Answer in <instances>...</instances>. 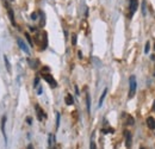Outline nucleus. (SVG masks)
<instances>
[{
	"label": "nucleus",
	"instance_id": "f257e3e1",
	"mask_svg": "<svg viewBox=\"0 0 155 149\" xmlns=\"http://www.w3.org/2000/svg\"><path fill=\"white\" fill-rule=\"evenodd\" d=\"M136 76L135 75H131L130 79H129V98H132L136 93Z\"/></svg>",
	"mask_w": 155,
	"mask_h": 149
},
{
	"label": "nucleus",
	"instance_id": "a878e982",
	"mask_svg": "<svg viewBox=\"0 0 155 149\" xmlns=\"http://www.w3.org/2000/svg\"><path fill=\"white\" fill-rule=\"evenodd\" d=\"M38 94H41L42 93V87H39V88H38V92H37Z\"/></svg>",
	"mask_w": 155,
	"mask_h": 149
},
{
	"label": "nucleus",
	"instance_id": "6e6552de",
	"mask_svg": "<svg viewBox=\"0 0 155 149\" xmlns=\"http://www.w3.org/2000/svg\"><path fill=\"white\" fill-rule=\"evenodd\" d=\"M147 125L149 126V129H155V119L153 117L147 118Z\"/></svg>",
	"mask_w": 155,
	"mask_h": 149
},
{
	"label": "nucleus",
	"instance_id": "f03ea898",
	"mask_svg": "<svg viewBox=\"0 0 155 149\" xmlns=\"http://www.w3.org/2000/svg\"><path fill=\"white\" fill-rule=\"evenodd\" d=\"M4 4H5V7H6V10H7V15H9V18H10V20H11V23H12V25H16V20H15V13H13V10H12V7L10 6V4L6 1V0H4Z\"/></svg>",
	"mask_w": 155,
	"mask_h": 149
},
{
	"label": "nucleus",
	"instance_id": "cd10ccee",
	"mask_svg": "<svg viewBox=\"0 0 155 149\" xmlns=\"http://www.w3.org/2000/svg\"><path fill=\"white\" fill-rule=\"evenodd\" d=\"M75 91H77V94H79V90H78V86H75Z\"/></svg>",
	"mask_w": 155,
	"mask_h": 149
},
{
	"label": "nucleus",
	"instance_id": "7ed1b4c3",
	"mask_svg": "<svg viewBox=\"0 0 155 149\" xmlns=\"http://www.w3.org/2000/svg\"><path fill=\"white\" fill-rule=\"evenodd\" d=\"M42 78L48 82L51 87H56L57 86V84H56V81H55V79H54L50 74H48V73H42Z\"/></svg>",
	"mask_w": 155,
	"mask_h": 149
},
{
	"label": "nucleus",
	"instance_id": "5701e85b",
	"mask_svg": "<svg viewBox=\"0 0 155 149\" xmlns=\"http://www.w3.org/2000/svg\"><path fill=\"white\" fill-rule=\"evenodd\" d=\"M31 18H32L33 20H35V19H37V15H36V13H35V12H33V13H32V15H31Z\"/></svg>",
	"mask_w": 155,
	"mask_h": 149
},
{
	"label": "nucleus",
	"instance_id": "dca6fc26",
	"mask_svg": "<svg viewBox=\"0 0 155 149\" xmlns=\"http://www.w3.org/2000/svg\"><path fill=\"white\" fill-rule=\"evenodd\" d=\"M72 44L77 45V35L75 33H73V36H72Z\"/></svg>",
	"mask_w": 155,
	"mask_h": 149
},
{
	"label": "nucleus",
	"instance_id": "aec40b11",
	"mask_svg": "<svg viewBox=\"0 0 155 149\" xmlns=\"http://www.w3.org/2000/svg\"><path fill=\"white\" fill-rule=\"evenodd\" d=\"M38 82H39V79H38V78H36V79H35V82H33V86L37 87V86H38Z\"/></svg>",
	"mask_w": 155,
	"mask_h": 149
},
{
	"label": "nucleus",
	"instance_id": "6ab92c4d",
	"mask_svg": "<svg viewBox=\"0 0 155 149\" xmlns=\"http://www.w3.org/2000/svg\"><path fill=\"white\" fill-rule=\"evenodd\" d=\"M142 12H143V15L146 16V1L142 3Z\"/></svg>",
	"mask_w": 155,
	"mask_h": 149
},
{
	"label": "nucleus",
	"instance_id": "423d86ee",
	"mask_svg": "<svg viewBox=\"0 0 155 149\" xmlns=\"http://www.w3.org/2000/svg\"><path fill=\"white\" fill-rule=\"evenodd\" d=\"M138 7V3H137V0H130V17L134 15L135 12H136Z\"/></svg>",
	"mask_w": 155,
	"mask_h": 149
},
{
	"label": "nucleus",
	"instance_id": "ddd939ff",
	"mask_svg": "<svg viewBox=\"0 0 155 149\" xmlns=\"http://www.w3.org/2000/svg\"><path fill=\"white\" fill-rule=\"evenodd\" d=\"M106 93H107V88L104 90V92H103V94H102V97H100V99H99V106H102L103 101H104V98H105V96H106Z\"/></svg>",
	"mask_w": 155,
	"mask_h": 149
},
{
	"label": "nucleus",
	"instance_id": "9d476101",
	"mask_svg": "<svg viewBox=\"0 0 155 149\" xmlns=\"http://www.w3.org/2000/svg\"><path fill=\"white\" fill-rule=\"evenodd\" d=\"M65 101H66V104H67V105H73L74 99H73V97L71 96V94H67L66 98H65Z\"/></svg>",
	"mask_w": 155,
	"mask_h": 149
},
{
	"label": "nucleus",
	"instance_id": "7c9ffc66",
	"mask_svg": "<svg viewBox=\"0 0 155 149\" xmlns=\"http://www.w3.org/2000/svg\"><path fill=\"white\" fill-rule=\"evenodd\" d=\"M154 48H155V47H154Z\"/></svg>",
	"mask_w": 155,
	"mask_h": 149
},
{
	"label": "nucleus",
	"instance_id": "412c9836",
	"mask_svg": "<svg viewBox=\"0 0 155 149\" xmlns=\"http://www.w3.org/2000/svg\"><path fill=\"white\" fill-rule=\"evenodd\" d=\"M51 143H53V135L50 134L49 135V146H51Z\"/></svg>",
	"mask_w": 155,
	"mask_h": 149
},
{
	"label": "nucleus",
	"instance_id": "c756f323",
	"mask_svg": "<svg viewBox=\"0 0 155 149\" xmlns=\"http://www.w3.org/2000/svg\"><path fill=\"white\" fill-rule=\"evenodd\" d=\"M140 149H146V148H143V147H142V148H140Z\"/></svg>",
	"mask_w": 155,
	"mask_h": 149
},
{
	"label": "nucleus",
	"instance_id": "c85d7f7f",
	"mask_svg": "<svg viewBox=\"0 0 155 149\" xmlns=\"http://www.w3.org/2000/svg\"><path fill=\"white\" fill-rule=\"evenodd\" d=\"M28 148H29V149H32V146H31V144H30V146H29V147H28Z\"/></svg>",
	"mask_w": 155,
	"mask_h": 149
},
{
	"label": "nucleus",
	"instance_id": "9b49d317",
	"mask_svg": "<svg viewBox=\"0 0 155 149\" xmlns=\"http://www.w3.org/2000/svg\"><path fill=\"white\" fill-rule=\"evenodd\" d=\"M86 101H87V111H91V99H90V94L88 93H86Z\"/></svg>",
	"mask_w": 155,
	"mask_h": 149
},
{
	"label": "nucleus",
	"instance_id": "4be33fe9",
	"mask_svg": "<svg viewBox=\"0 0 155 149\" xmlns=\"http://www.w3.org/2000/svg\"><path fill=\"white\" fill-rule=\"evenodd\" d=\"M26 123H28V124H31V123H32L31 117H28V118H26Z\"/></svg>",
	"mask_w": 155,
	"mask_h": 149
},
{
	"label": "nucleus",
	"instance_id": "4468645a",
	"mask_svg": "<svg viewBox=\"0 0 155 149\" xmlns=\"http://www.w3.org/2000/svg\"><path fill=\"white\" fill-rule=\"evenodd\" d=\"M135 123V122H134V118L131 117V116H128V119H126V124L128 125H132Z\"/></svg>",
	"mask_w": 155,
	"mask_h": 149
},
{
	"label": "nucleus",
	"instance_id": "2eb2a0df",
	"mask_svg": "<svg viewBox=\"0 0 155 149\" xmlns=\"http://www.w3.org/2000/svg\"><path fill=\"white\" fill-rule=\"evenodd\" d=\"M25 37H26V39H28V42H29V45H31V47H32V45H33V44H32V39H31V37H30V35H29L28 32L25 33Z\"/></svg>",
	"mask_w": 155,
	"mask_h": 149
},
{
	"label": "nucleus",
	"instance_id": "a211bd4d",
	"mask_svg": "<svg viewBox=\"0 0 155 149\" xmlns=\"http://www.w3.org/2000/svg\"><path fill=\"white\" fill-rule=\"evenodd\" d=\"M60 125V113H56V128Z\"/></svg>",
	"mask_w": 155,
	"mask_h": 149
},
{
	"label": "nucleus",
	"instance_id": "39448f33",
	"mask_svg": "<svg viewBox=\"0 0 155 149\" xmlns=\"http://www.w3.org/2000/svg\"><path fill=\"white\" fill-rule=\"evenodd\" d=\"M35 109H36V113H37V117H38V119L39 120H43V118H45L47 116H45V113L43 112V110L39 107V105H35Z\"/></svg>",
	"mask_w": 155,
	"mask_h": 149
},
{
	"label": "nucleus",
	"instance_id": "20e7f679",
	"mask_svg": "<svg viewBox=\"0 0 155 149\" xmlns=\"http://www.w3.org/2000/svg\"><path fill=\"white\" fill-rule=\"evenodd\" d=\"M17 43H18V45H19V48H21L24 53H26V54H30V50H29V48L26 47V44L24 43V41L23 39H21V38H18L17 39Z\"/></svg>",
	"mask_w": 155,
	"mask_h": 149
},
{
	"label": "nucleus",
	"instance_id": "393cba45",
	"mask_svg": "<svg viewBox=\"0 0 155 149\" xmlns=\"http://www.w3.org/2000/svg\"><path fill=\"white\" fill-rule=\"evenodd\" d=\"M78 56H79V59H81V57H82V54H81V51H78Z\"/></svg>",
	"mask_w": 155,
	"mask_h": 149
},
{
	"label": "nucleus",
	"instance_id": "f8f14e48",
	"mask_svg": "<svg viewBox=\"0 0 155 149\" xmlns=\"http://www.w3.org/2000/svg\"><path fill=\"white\" fill-rule=\"evenodd\" d=\"M4 60H5V65H6V68H7V72L11 73V65H10V61H9L7 56H4Z\"/></svg>",
	"mask_w": 155,
	"mask_h": 149
},
{
	"label": "nucleus",
	"instance_id": "0eeeda50",
	"mask_svg": "<svg viewBox=\"0 0 155 149\" xmlns=\"http://www.w3.org/2000/svg\"><path fill=\"white\" fill-rule=\"evenodd\" d=\"M124 136H125V146H126V148H130L131 147V135H130V132L125 131Z\"/></svg>",
	"mask_w": 155,
	"mask_h": 149
},
{
	"label": "nucleus",
	"instance_id": "bb28decb",
	"mask_svg": "<svg viewBox=\"0 0 155 149\" xmlns=\"http://www.w3.org/2000/svg\"><path fill=\"white\" fill-rule=\"evenodd\" d=\"M153 111L155 112V100H154V103H153Z\"/></svg>",
	"mask_w": 155,
	"mask_h": 149
},
{
	"label": "nucleus",
	"instance_id": "f3484780",
	"mask_svg": "<svg viewBox=\"0 0 155 149\" xmlns=\"http://www.w3.org/2000/svg\"><path fill=\"white\" fill-rule=\"evenodd\" d=\"M149 49H150L149 42H147V43H146V48H144V53H146V54H148V53H149Z\"/></svg>",
	"mask_w": 155,
	"mask_h": 149
},
{
	"label": "nucleus",
	"instance_id": "1a4fd4ad",
	"mask_svg": "<svg viewBox=\"0 0 155 149\" xmlns=\"http://www.w3.org/2000/svg\"><path fill=\"white\" fill-rule=\"evenodd\" d=\"M5 124H6V116H3L1 118V132L4 135V138H5V142H6V131H5Z\"/></svg>",
	"mask_w": 155,
	"mask_h": 149
},
{
	"label": "nucleus",
	"instance_id": "b1692460",
	"mask_svg": "<svg viewBox=\"0 0 155 149\" xmlns=\"http://www.w3.org/2000/svg\"><path fill=\"white\" fill-rule=\"evenodd\" d=\"M91 149H96V144H94V142H91Z\"/></svg>",
	"mask_w": 155,
	"mask_h": 149
}]
</instances>
